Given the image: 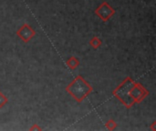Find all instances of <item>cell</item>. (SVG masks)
<instances>
[{
  "label": "cell",
  "mask_w": 156,
  "mask_h": 131,
  "mask_svg": "<svg viewBox=\"0 0 156 131\" xmlns=\"http://www.w3.org/2000/svg\"><path fill=\"white\" fill-rule=\"evenodd\" d=\"M121 85L125 91L128 92L127 98L123 104L128 109H130L134 103H141L149 95V91L142 84L134 82L131 78H126Z\"/></svg>",
  "instance_id": "6da1fadb"
},
{
  "label": "cell",
  "mask_w": 156,
  "mask_h": 131,
  "mask_svg": "<svg viewBox=\"0 0 156 131\" xmlns=\"http://www.w3.org/2000/svg\"><path fill=\"white\" fill-rule=\"evenodd\" d=\"M92 90V86H90L81 76H77L66 88V91L78 103H81Z\"/></svg>",
  "instance_id": "7a4b0ae2"
},
{
  "label": "cell",
  "mask_w": 156,
  "mask_h": 131,
  "mask_svg": "<svg viewBox=\"0 0 156 131\" xmlns=\"http://www.w3.org/2000/svg\"><path fill=\"white\" fill-rule=\"evenodd\" d=\"M95 14L103 22H107L112 16L115 15V9L112 5H110L109 3L104 1L95 9Z\"/></svg>",
  "instance_id": "3957f363"
},
{
  "label": "cell",
  "mask_w": 156,
  "mask_h": 131,
  "mask_svg": "<svg viewBox=\"0 0 156 131\" xmlns=\"http://www.w3.org/2000/svg\"><path fill=\"white\" fill-rule=\"evenodd\" d=\"M16 35L25 43H28L35 36L36 31L34 28H32L27 23L23 24L16 32Z\"/></svg>",
  "instance_id": "277c9868"
},
{
  "label": "cell",
  "mask_w": 156,
  "mask_h": 131,
  "mask_svg": "<svg viewBox=\"0 0 156 131\" xmlns=\"http://www.w3.org/2000/svg\"><path fill=\"white\" fill-rule=\"evenodd\" d=\"M80 60H79V58L78 57H70L69 58H68V60L66 61V65H67V67L69 68V69H71V70H74V69H76L79 66H80Z\"/></svg>",
  "instance_id": "5b68a950"
},
{
  "label": "cell",
  "mask_w": 156,
  "mask_h": 131,
  "mask_svg": "<svg viewBox=\"0 0 156 131\" xmlns=\"http://www.w3.org/2000/svg\"><path fill=\"white\" fill-rule=\"evenodd\" d=\"M90 45L93 49H98L101 45H102V41L100 37L98 36H93L90 40Z\"/></svg>",
  "instance_id": "8992f818"
},
{
  "label": "cell",
  "mask_w": 156,
  "mask_h": 131,
  "mask_svg": "<svg viewBox=\"0 0 156 131\" xmlns=\"http://www.w3.org/2000/svg\"><path fill=\"white\" fill-rule=\"evenodd\" d=\"M117 123L113 120V119H109L106 123H105V127L107 128L108 130H114L117 128Z\"/></svg>",
  "instance_id": "52a82bcc"
},
{
  "label": "cell",
  "mask_w": 156,
  "mask_h": 131,
  "mask_svg": "<svg viewBox=\"0 0 156 131\" xmlns=\"http://www.w3.org/2000/svg\"><path fill=\"white\" fill-rule=\"evenodd\" d=\"M7 102H8V99H7L6 96H5V95L3 94V92L0 91V109H3V108L6 105Z\"/></svg>",
  "instance_id": "ba28073f"
},
{
  "label": "cell",
  "mask_w": 156,
  "mask_h": 131,
  "mask_svg": "<svg viewBox=\"0 0 156 131\" xmlns=\"http://www.w3.org/2000/svg\"><path fill=\"white\" fill-rule=\"evenodd\" d=\"M41 130L42 129L41 128H39V127H37V124H34V126L32 127V128H30V130Z\"/></svg>",
  "instance_id": "9c48e42d"
}]
</instances>
